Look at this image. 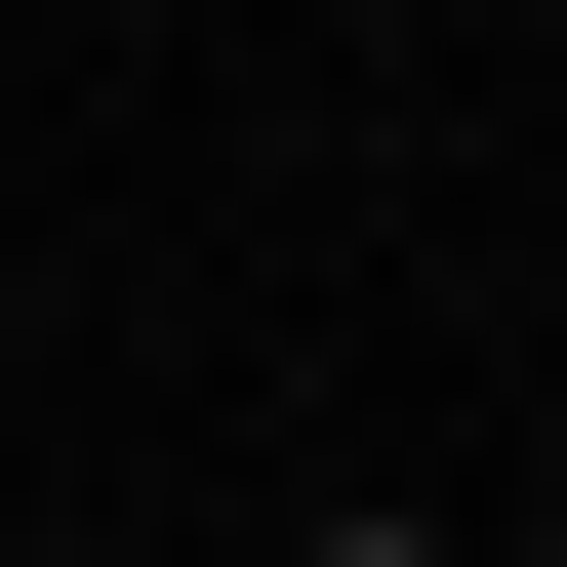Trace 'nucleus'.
<instances>
[{
  "label": "nucleus",
  "mask_w": 567,
  "mask_h": 567,
  "mask_svg": "<svg viewBox=\"0 0 567 567\" xmlns=\"http://www.w3.org/2000/svg\"><path fill=\"white\" fill-rule=\"evenodd\" d=\"M324 567H446V527H324Z\"/></svg>",
  "instance_id": "obj_1"
}]
</instances>
